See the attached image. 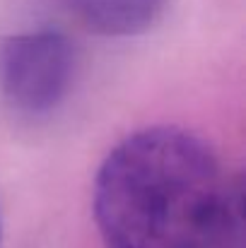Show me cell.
Instances as JSON below:
<instances>
[{"mask_svg":"<svg viewBox=\"0 0 246 248\" xmlns=\"http://www.w3.org/2000/svg\"><path fill=\"white\" fill-rule=\"evenodd\" d=\"M166 0H68L82 22L104 36H135L162 15Z\"/></svg>","mask_w":246,"mask_h":248,"instance_id":"obj_3","label":"cell"},{"mask_svg":"<svg viewBox=\"0 0 246 248\" xmlns=\"http://www.w3.org/2000/svg\"><path fill=\"white\" fill-rule=\"evenodd\" d=\"M94 222L109 248H242V183L179 125L128 135L94 178Z\"/></svg>","mask_w":246,"mask_h":248,"instance_id":"obj_1","label":"cell"},{"mask_svg":"<svg viewBox=\"0 0 246 248\" xmlns=\"http://www.w3.org/2000/svg\"><path fill=\"white\" fill-rule=\"evenodd\" d=\"M75 63V46L58 29L15 34L0 44V94L19 113H49L68 96Z\"/></svg>","mask_w":246,"mask_h":248,"instance_id":"obj_2","label":"cell"}]
</instances>
